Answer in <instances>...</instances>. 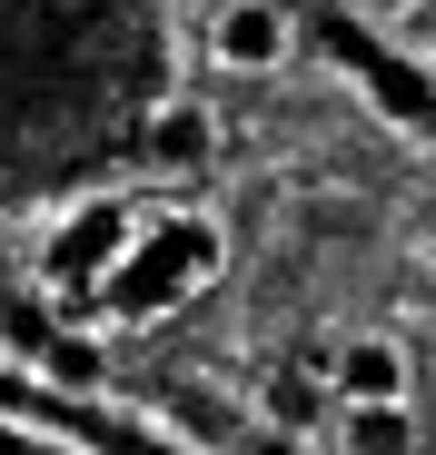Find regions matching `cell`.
Segmentation results:
<instances>
[{
  "instance_id": "6da1fadb",
  "label": "cell",
  "mask_w": 436,
  "mask_h": 455,
  "mask_svg": "<svg viewBox=\"0 0 436 455\" xmlns=\"http://www.w3.org/2000/svg\"><path fill=\"white\" fill-rule=\"evenodd\" d=\"M208 267H218V238H208V228H189V218H149V238H139V248L100 277V317H109V327L179 317L189 297L208 287Z\"/></svg>"
},
{
  "instance_id": "7a4b0ae2",
  "label": "cell",
  "mask_w": 436,
  "mask_h": 455,
  "mask_svg": "<svg viewBox=\"0 0 436 455\" xmlns=\"http://www.w3.org/2000/svg\"><path fill=\"white\" fill-rule=\"evenodd\" d=\"M318 376L337 387V406H407V387H416V366H407L397 337H337Z\"/></svg>"
},
{
  "instance_id": "3957f363",
  "label": "cell",
  "mask_w": 436,
  "mask_h": 455,
  "mask_svg": "<svg viewBox=\"0 0 436 455\" xmlns=\"http://www.w3.org/2000/svg\"><path fill=\"white\" fill-rule=\"evenodd\" d=\"M287 50H298V30H287L278 0H229V11L208 20V60H218V69H238V80H268Z\"/></svg>"
},
{
  "instance_id": "277c9868",
  "label": "cell",
  "mask_w": 436,
  "mask_h": 455,
  "mask_svg": "<svg viewBox=\"0 0 436 455\" xmlns=\"http://www.w3.org/2000/svg\"><path fill=\"white\" fill-rule=\"evenodd\" d=\"M129 248H139V208L90 198V208H80V218H69L60 238H50V277H90V287H100V277H109Z\"/></svg>"
},
{
  "instance_id": "5b68a950",
  "label": "cell",
  "mask_w": 436,
  "mask_h": 455,
  "mask_svg": "<svg viewBox=\"0 0 436 455\" xmlns=\"http://www.w3.org/2000/svg\"><path fill=\"white\" fill-rule=\"evenodd\" d=\"M139 159L169 169V179L208 169V159H218V119H208V100H159V109H149V129H139Z\"/></svg>"
},
{
  "instance_id": "8992f818",
  "label": "cell",
  "mask_w": 436,
  "mask_h": 455,
  "mask_svg": "<svg viewBox=\"0 0 436 455\" xmlns=\"http://www.w3.org/2000/svg\"><path fill=\"white\" fill-rule=\"evenodd\" d=\"M337 455H416V406H337Z\"/></svg>"
},
{
  "instance_id": "52a82bcc",
  "label": "cell",
  "mask_w": 436,
  "mask_h": 455,
  "mask_svg": "<svg viewBox=\"0 0 436 455\" xmlns=\"http://www.w3.org/2000/svg\"><path fill=\"white\" fill-rule=\"evenodd\" d=\"M50 387H69V396H100V347H90V337H69V347L50 356Z\"/></svg>"
},
{
  "instance_id": "ba28073f",
  "label": "cell",
  "mask_w": 436,
  "mask_h": 455,
  "mask_svg": "<svg viewBox=\"0 0 436 455\" xmlns=\"http://www.w3.org/2000/svg\"><path fill=\"white\" fill-rule=\"evenodd\" d=\"M308 406H318V387H298V376H268V416H278V426H308Z\"/></svg>"
},
{
  "instance_id": "9c48e42d",
  "label": "cell",
  "mask_w": 436,
  "mask_h": 455,
  "mask_svg": "<svg viewBox=\"0 0 436 455\" xmlns=\"http://www.w3.org/2000/svg\"><path fill=\"white\" fill-rule=\"evenodd\" d=\"M367 11H377V20H397V11H416V0H367Z\"/></svg>"
}]
</instances>
